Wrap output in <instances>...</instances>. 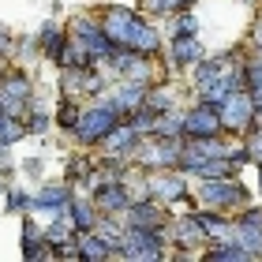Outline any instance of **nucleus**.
<instances>
[{"instance_id": "1", "label": "nucleus", "mask_w": 262, "mask_h": 262, "mask_svg": "<svg viewBox=\"0 0 262 262\" xmlns=\"http://www.w3.org/2000/svg\"><path fill=\"white\" fill-rule=\"evenodd\" d=\"M120 120H124V113L116 109L113 101H82L79 120H75V127H71L68 135L75 139L79 146H98V142L109 135V127H116Z\"/></svg>"}, {"instance_id": "2", "label": "nucleus", "mask_w": 262, "mask_h": 262, "mask_svg": "<svg viewBox=\"0 0 262 262\" xmlns=\"http://www.w3.org/2000/svg\"><path fill=\"white\" fill-rule=\"evenodd\" d=\"M195 206H206V210H240L251 202V191L240 184V176H221V180H199L195 187Z\"/></svg>"}, {"instance_id": "3", "label": "nucleus", "mask_w": 262, "mask_h": 262, "mask_svg": "<svg viewBox=\"0 0 262 262\" xmlns=\"http://www.w3.org/2000/svg\"><path fill=\"white\" fill-rule=\"evenodd\" d=\"M34 98V79L27 68L11 64L4 75H0V109H4L8 116H15V120H23L27 116V105Z\"/></svg>"}, {"instance_id": "4", "label": "nucleus", "mask_w": 262, "mask_h": 262, "mask_svg": "<svg viewBox=\"0 0 262 262\" xmlns=\"http://www.w3.org/2000/svg\"><path fill=\"white\" fill-rule=\"evenodd\" d=\"M217 113H221V127L229 131V135H244V131L255 124V101H251L247 90L229 94V98L217 105Z\"/></svg>"}, {"instance_id": "5", "label": "nucleus", "mask_w": 262, "mask_h": 262, "mask_svg": "<svg viewBox=\"0 0 262 262\" xmlns=\"http://www.w3.org/2000/svg\"><path fill=\"white\" fill-rule=\"evenodd\" d=\"M221 113L213 109V105H206V101H199L195 98V105L191 109H184V139H202V135H221Z\"/></svg>"}, {"instance_id": "6", "label": "nucleus", "mask_w": 262, "mask_h": 262, "mask_svg": "<svg viewBox=\"0 0 262 262\" xmlns=\"http://www.w3.org/2000/svg\"><path fill=\"white\" fill-rule=\"evenodd\" d=\"M206 49H202L199 34H187V38H169V56H165V68H169V75H180L187 71L191 64H199Z\"/></svg>"}, {"instance_id": "7", "label": "nucleus", "mask_w": 262, "mask_h": 262, "mask_svg": "<svg viewBox=\"0 0 262 262\" xmlns=\"http://www.w3.org/2000/svg\"><path fill=\"white\" fill-rule=\"evenodd\" d=\"M139 139H142L139 131L131 127L127 120H120L116 127H109V135L98 142V154H105V158H124V161H131V154H135Z\"/></svg>"}, {"instance_id": "8", "label": "nucleus", "mask_w": 262, "mask_h": 262, "mask_svg": "<svg viewBox=\"0 0 262 262\" xmlns=\"http://www.w3.org/2000/svg\"><path fill=\"white\" fill-rule=\"evenodd\" d=\"M124 225H135V229H161L165 221H169V213L158 199H142V202H131V206L120 213Z\"/></svg>"}, {"instance_id": "9", "label": "nucleus", "mask_w": 262, "mask_h": 262, "mask_svg": "<svg viewBox=\"0 0 262 262\" xmlns=\"http://www.w3.org/2000/svg\"><path fill=\"white\" fill-rule=\"evenodd\" d=\"M90 199H94V206H98V213H113V217H120V213L131 206V195H127V187H124L120 180L101 184Z\"/></svg>"}, {"instance_id": "10", "label": "nucleus", "mask_w": 262, "mask_h": 262, "mask_svg": "<svg viewBox=\"0 0 262 262\" xmlns=\"http://www.w3.org/2000/svg\"><path fill=\"white\" fill-rule=\"evenodd\" d=\"M142 98H146V82H135V79H116V86L109 90V101H113L124 116H127L131 109H139Z\"/></svg>"}, {"instance_id": "11", "label": "nucleus", "mask_w": 262, "mask_h": 262, "mask_svg": "<svg viewBox=\"0 0 262 262\" xmlns=\"http://www.w3.org/2000/svg\"><path fill=\"white\" fill-rule=\"evenodd\" d=\"M34 38H38V49H41V56L56 64V56H60L64 41H68V27H60V23H53V19H45L41 27H38V34H34Z\"/></svg>"}, {"instance_id": "12", "label": "nucleus", "mask_w": 262, "mask_h": 262, "mask_svg": "<svg viewBox=\"0 0 262 262\" xmlns=\"http://www.w3.org/2000/svg\"><path fill=\"white\" fill-rule=\"evenodd\" d=\"M124 229L127 225L120 221V217H113V213H98V221H94V236L109 247V251H120V244H124Z\"/></svg>"}, {"instance_id": "13", "label": "nucleus", "mask_w": 262, "mask_h": 262, "mask_svg": "<svg viewBox=\"0 0 262 262\" xmlns=\"http://www.w3.org/2000/svg\"><path fill=\"white\" fill-rule=\"evenodd\" d=\"M68 217H71V225H75V232L94 229V221H98V206H94V199L75 195V199L68 202Z\"/></svg>"}, {"instance_id": "14", "label": "nucleus", "mask_w": 262, "mask_h": 262, "mask_svg": "<svg viewBox=\"0 0 262 262\" xmlns=\"http://www.w3.org/2000/svg\"><path fill=\"white\" fill-rule=\"evenodd\" d=\"M75 244H79V258H90V262H109V258H113V251H109V247H105L90 229H86V232H75Z\"/></svg>"}, {"instance_id": "15", "label": "nucleus", "mask_w": 262, "mask_h": 262, "mask_svg": "<svg viewBox=\"0 0 262 262\" xmlns=\"http://www.w3.org/2000/svg\"><path fill=\"white\" fill-rule=\"evenodd\" d=\"M79 109H82V101L79 98H71V94H60V101H56V113H53V127H60V131H71L79 120Z\"/></svg>"}, {"instance_id": "16", "label": "nucleus", "mask_w": 262, "mask_h": 262, "mask_svg": "<svg viewBox=\"0 0 262 262\" xmlns=\"http://www.w3.org/2000/svg\"><path fill=\"white\" fill-rule=\"evenodd\" d=\"M150 135H184V109H165L154 116V131Z\"/></svg>"}, {"instance_id": "17", "label": "nucleus", "mask_w": 262, "mask_h": 262, "mask_svg": "<svg viewBox=\"0 0 262 262\" xmlns=\"http://www.w3.org/2000/svg\"><path fill=\"white\" fill-rule=\"evenodd\" d=\"M187 34H199V19L191 8L184 11H172L169 15V38H187Z\"/></svg>"}, {"instance_id": "18", "label": "nucleus", "mask_w": 262, "mask_h": 262, "mask_svg": "<svg viewBox=\"0 0 262 262\" xmlns=\"http://www.w3.org/2000/svg\"><path fill=\"white\" fill-rule=\"evenodd\" d=\"M4 210H8V213H30V210H34V195H27V191H19V187L8 184V191H4Z\"/></svg>"}, {"instance_id": "19", "label": "nucleus", "mask_w": 262, "mask_h": 262, "mask_svg": "<svg viewBox=\"0 0 262 262\" xmlns=\"http://www.w3.org/2000/svg\"><path fill=\"white\" fill-rule=\"evenodd\" d=\"M19 169H23V172H30V176H41V172H45V161H41V158H27V161L19 165Z\"/></svg>"}, {"instance_id": "20", "label": "nucleus", "mask_w": 262, "mask_h": 262, "mask_svg": "<svg viewBox=\"0 0 262 262\" xmlns=\"http://www.w3.org/2000/svg\"><path fill=\"white\" fill-rule=\"evenodd\" d=\"M247 41H251V49H262V19L251 23V38H247Z\"/></svg>"}, {"instance_id": "21", "label": "nucleus", "mask_w": 262, "mask_h": 262, "mask_svg": "<svg viewBox=\"0 0 262 262\" xmlns=\"http://www.w3.org/2000/svg\"><path fill=\"white\" fill-rule=\"evenodd\" d=\"M4 191H8V180H4V176H0V199H4Z\"/></svg>"}, {"instance_id": "22", "label": "nucleus", "mask_w": 262, "mask_h": 262, "mask_svg": "<svg viewBox=\"0 0 262 262\" xmlns=\"http://www.w3.org/2000/svg\"><path fill=\"white\" fill-rule=\"evenodd\" d=\"M258 191H262V165H258Z\"/></svg>"}, {"instance_id": "23", "label": "nucleus", "mask_w": 262, "mask_h": 262, "mask_svg": "<svg viewBox=\"0 0 262 262\" xmlns=\"http://www.w3.org/2000/svg\"><path fill=\"white\" fill-rule=\"evenodd\" d=\"M240 4H251V0H240Z\"/></svg>"}]
</instances>
